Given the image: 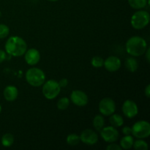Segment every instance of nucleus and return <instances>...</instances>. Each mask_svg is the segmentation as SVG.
<instances>
[{
  "label": "nucleus",
  "instance_id": "nucleus-23",
  "mask_svg": "<svg viewBox=\"0 0 150 150\" xmlns=\"http://www.w3.org/2000/svg\"><path fill=\"white\" fill-rule=\"evenodd\" d=\"M133 148L136 150H147L148 144L145 141L142 140V139H139L133 142Z\"/></svg>",
  "mask_w": 150,
  "mask_h": 150
},
{
  "label": "nucleus",
  "instance_id": "nucleus-26",
  "mask_svg": "<svg viewBox=\"0 0 150 150\" xmlns=\"http://www.w3.org/2000/svg\"><path fill=\"white\" fill-rule=\"evenodd\" d=\"M106 149L107 150H121L122 148L120 145L114 144V142H113V143H111V144L107 146Z\"/></svg>",
  "mask_w": 150,
  "mask_h": 150
},
{
  "label": "nucleus",
  "instance_id": "nucleus-20",
  "mask_svg": "<svg viewBox=\"0 0 150 150\" xmlns=\"http://www.w3.org/2000/svg\"><path fill=\"white\" fill-rule=\"evenodd\" d=\"M128 3L132 8L140 10L146 7L147 0H128Z\"/></svg>",
  "mask_w": 150,
  "mask_h": 150
},
{
  "label": "nucleus",
  "instance_id": "nucleus-18",
  "mask_svg": "<svg viewBox=\"0 0 150 150\" xmlns=\"http://www.w3.org/2000/svg\"><path fill=\"white\" fill-rule=\"evenodd\" d=\"M93 126L97 131L100 132L104 127L105 120L102 115H96L93 120Z\"/></svg>",
  "mask_w": 150,
  "mask_h": 150
},
{
  "label": "nucleus",
  "instance_id": "nucleus-2",
  "mask_svg": "<svg viewBox=\"0 0 150 150\" xmlns=\"http://www.w3.org/2000/svg\"><path fill=\"white\" fill-rule=\"evenodd\" d=\"M126 51L132 57H140L144 54L147 43L143 38L139 36H133L128 39L126 42Z\"/></svg>",
  "mask_w": 150,
  "mask_h": 150
},
{
  "label": "nucleus",
  "instance_id": "nucleus-33",
  "mask_svg": "<svg viewBox=\"0 0 150 150\" xmlns=\"http://www.w3.org/2000/svg\"><path fill=\"white\" fill-rule=\"evenodd\" d=\"M1 104H0V113H1Z\"/></svg>",
  "mask_w": 150,
  "mask_h": 150
},
{
  "label": "nucleus",
  "instance_id": "nucleus-29",
  "mask_svg": "<svg viewBox=\"0 0 150 150\" xmlns=\"http://www.w3.org/2000/svg\"><path fill=\"white\" fill-rule=\"evenodd\" d=\"M5 59H6L5 51H4L3 50L0 49V64H1V62H3L5 60Z\"/></svg>",
  "mask_w": 150,
  "mask_h": 150
},
{
  "label": "nucleus",
  "instance_id": "nucleus-7",
  "mask_svg": "<svg viewBox=\"0 0 150 150\" xmlns=\"http://www.w3.org/2000/svg\"><path fill=\"white\" fill-rule=\"evenodd\" d=\"M99 111L103 116H111L115 112L116 104L114 100L110 98H105L99 103Z\"/></svg>",
  "mask_w": 150,
  "mask_h": 150
},
{
  "label": "nucleus",
  "instance_id": "nucleus-19",
  "mask_svg": "<svg viewBox=\"0 0 150 150\" xmlns=\"http://www.w3.org/2000/svg\"><path fill=\"white\" fill-rule=\"evenodd\" d=\"M1 144L4 147H10L14 143V136L11 133H5L1 139Z\"/></svg>",
  "mask_w": 150,
  "mask_h": 150
},
{
  "label": "nucleus",
  "instance_id": "nucleus-28",
  "mask_svg": "<svg viewBox=\"0 0 150 150\" xmlns=\"http://www.w3.org/2000/svg\"><path fill=\"white\" fill-rule=\"evenodd\" d=\"M59 84L60 87H65L67 85L68 83V81H67V79H62L60 80L59 82H58Z\"/></svg>",
  "mask_w": 150,
  "mask_h": 150
},
{
  "label": "nucleus",
  "instance_id": "nucleus-27",
  "mask_svg": "<svg viewBox=\"0 0 150 150\" xmlns=\"http://www.w3.org/2000/svg\"><path fill=\"white\" fill-rule=\"evenodd\" d=\"M122 133L124 135H130L132 133V129L131 127H128V126H125V127H124L122 128Z\"/></svg>",
  "mask_w": 150,
  "mask_h": 150
},
{
  "label": "nucleus",
  "instance_id": "nucleus-5",
  "mask_svg": "<svg viewBox=\"0 0 150 150\" xmlns=\"http://www.w3.org/2000/svg\"><path fill=\"white\" fill-rule=\"evenodd\" d=\"M42 86V92L44 97L48 100H54L57 98L60 93L61 87L57 81L54 79L47 81L44 82Z\"/></svg>",
  "mask_w": 150,
  "mask_h": 150
},
{
  "label": "nucleus",
  "instance_id": "nucleus-4",
  "mask_svg": "<svg viewBox=\"0 0 150 150\" xmlns=\"http://www.w3.org/2000/svg\"><path fill=\"white\" fill-rule=\"evenodd\" d=\"M149 13L145 10H139L131 17V26L136 29H142L146 27L149 23Z\"/></svg>",
  "mask_w": 150,
  "mask_h": 150
},
{
  "label": "nucleus",
  "instance_id": "nucleus-9",
  "mask_svg": "<svg viewBox=\"0 0 150 150\" xmlns=\"http://www.w3.org/2000/svg\"><path fill=\"white\" fill-rule=\"evenodd\" d=\"M122 112L127 118H133L139 113V108H138L137 104L131 100H127L125 101L122 105Z\"/></svg>",
  "mask_w": 150,
  "mask_h": 150
},
{
  "label": "nucleus",
  "instance_id": "nucleus-21",
  "mask_svg": "<svg viewBox=\"0 0 150 150\" xmlns=\"http://www.w3.org/2000/svg\"><path fill=\"white\" fill-rule=\"evenodd\" d=\"M67 144L70 146H76L81 142L80 136H78L76 133H72V134L68 135L66 139Z\"/></svg>",
  "mask_w": 150,
  "mask_h": 150
},
{
  "label": "nucleus",
  "instance_id": "nucleus-10",
  "mask_svg": "<svg viewBox=\"0 0 150 150\" xmlns=\"http://www.w3.org/2000/svg\"><path fill=\"white\" fill-rule=\"evenodd\" d=\"M81 142L89 146H92L98 143V136L96 132L91 129H86L80 136Z\"/></svg>",
  "mask_w": 150,
  "mask_h": 150
},
{
  "label": "nucleus",
  "instance_id": "nucleus-34",
  "mask_svg": "<svg viewBox=\"0 0 150 150\" xmlns=\"http://www.w3.org/2000/svg\"><path fill=\"white\" fill-rule=\"evenodd\" d=\"M1 12H0V17H1Z\"/></svg>",
  "mask_w": 150,
  "mask_h": 150
},
{
  "label": "nucleus",
  "instance_id": "nucleus-30",
  "mask_svg": "<svg viewBox=\"0 0 150 150\" xmlns=\"http://www.w3.org/2000/svg\"><path fill=\"white\" fill-rule=\"evenodd\" d=\"M145 95L146 96V98H149L150 97V85L148 84L146 86V87L145 88V91H144Z\"/></svg>",
  "mask_w": 150,
  "mask_h": 150
},
{
  "label": "nucleus",
  "instance_id": "nucleus-15",
  "mask_svg": "<svg viewBox=\"0 0 150 150\" xmlns=\"http://www.w3.org/2000/svg\"><path fill=\"white\" fill-rule=\"evenodd\" d=\"M134 139L133 137L130 135H126L120 141V145L122 149H130L133 147Z\"/></svg>",
  "mask_w": 150,
  "mask_h": 150
},
{
  "label": "nucleus",
  "instance_id": "nucleus-3",
  "mask_svg": "<svg viewBox=\"0 0 150 150\" xmlns=\"http://www.w3.org/2000/svg\"><path fill=\"white\" fill-rule=\"evenodd\" d=\"M26 80L29 85L35 87L42 86L45 81V73L41 69L32 67L26 73Z\"/></svg>",
  "mask_w": 150,
  "mask_h": 150
},
{
  "label": "nucleus",
  "instance_id": "nucleus-31",
  "mask_svg": "<svg viewBox=\"0 0 150 150\" xmlns=\"http://www.w3.org/2000/svg\"><path fill=\"white\" fill-rule=\"evenodd\" d=\"M144 54H146V60H147L148 62H150V48H146V51H145Z\"/></svg>",
  "mask_w": 150,
  "mask_h": 150
},
{
  "label": "nucleus",
  "instance_id": "nucleus-1",
  "mask_svg": "<svg viewBox=\"0 0 150 150\" xmlns=\"http://www.w3.org/2000/svg\"><path fill=\"white\" fill-rule=\"evenodd\" d=\"M4 48L9 55L21 57L27 50V45L23 38L18 36H11L6 41Z\"/></svg>",
  "mask_w": 150,
  "mask_h": 150
},
{
  "label": "nucleus",
  "instance_id": "nucleus-24",
  "mask_svg": "<svg viewBox=\"0 0 150 150\" xmlns=\"http://www.w3.org/2000/svg\"><path fill=\"white\" fill-rule=\"evenodd\" d=\"M91 64L94 67L96 68H99V67H102L104 64V59L98 56H95L91 60Z\"/></svg>",
  "mask_w": 150,
  "mask_h": 150
},
{
  "label": "nucleus",
  "instance_id": "nucleus-22",
  "mask_svg": "<svg viewBox=\"0 0 150 150\" xmlns=\"http://www.w3.org/2000/svg\"><path fill=\"white\" fill-rule=\"evenodd\" d=\"M69 105H70V100L66 98V97H64V98H62L59 100L58 102H57V106L59 110L64 111V110H66L68 108Z\"/></svg>",
  "mask_w": 150,
  "mask_h": 150
},
{
  "label": "nucleus",
  "instance_id": "nucleus-14",
  "mask_svg": "<svg viewBox=\"0 0 150 150\" xmlns=\"http://www.w3.org/2000/svg\"><path fill=\"white\" fill-rule=\"evenodd\" d=\"M3 95H4V98L6 100L12 102V101H14L15 100H16V98H18V91L15 86L9 85L4 88Z\"/></svg>",
  "mask_w": 150,
  "mask_h": 150
},
{
  "label": "nucleus",
  "instance_id": "nucleus-32",
  "mask_svg": "<svg viewBox=\"0 0 150 150\" xmlns=\"http://www.w3.org/2000/svg\"><path fill=\"white\" fill-rule=\"evenodd\" d=\"M48 1H59V0H48Z\"/></svg>",
  "mask_w": 150,
  "mask_h": 150
},
{
  "label": "nucleus",
  "instance_id": "nucleus-6",
  "mask_svg": "<svg viewBox=\"0 0 150 150\" xmlns=\"http://www.w3.org/2000/svg\"><path fill=\"white\" fill-rule=\"evenodd\" d=\"M133 136L137 139H146L150 136V124L147 121L140 120L131 127Z\"/></svg>",
  "mask_w": 150,
  "mask_h": 150
},
{
  "label": "nucleus",
  "instance_id": "nucleus-16",
  "mask_svg": "<svg viewBox=\"0 0 150 150\" xmlns=\"http://www.w3.org/2000/svg\"><path fill=\"white\" fill-rule=\"evenodd\" d=\"M109 122L111 123V126L114 127H121L124 124V120H123L122 117L118 114H111L110 117Z\"/></svg>",
  "mask_w": 150,
  "mask_h": 150
},
{
  "label": "nucleus",
  "instance_id": "nucleus-8",
  "mask_svg": "<svg viewBox=\"0 0 150 150\" xmlns=\"http://www.w3.org/2000/svg\"><path fill=\"white\" fill-rule=\"evenodd\" d=\"M100 136L102 139L108 143H113L118 140L119 132L117 129L113 126H108V127H105L100 131Z\"/></svg>",
  "mask_w": 150,
  "mask_h": 150
},
{
  "label": "nucleus",
  "instance_id": "nucleus-13",
  "mask_svg": "<svg viewBox=\"0 0 150 150\" xmlns=\"http://www.w3.org/2000/svg\"><path fill=\"white\" fill-rule=\"evenodd\" d=\"M25 61L29 65H35L40 60V54L35 48H30L25 52Z\"/></svg>",
  "mask_w": 150,
  "mask_h": 150
},
{
  "label": "nucleus",
  "instance_id": "nucleus-25",
  "mask_svg": "<svg viewBox=\"0 0 150 150\" xmlns=\"http://www.w3.org/2000/svg\"><path fill=\"white\" fill-rule=\"evenodd\" d=\"M10 33V29L5 24H0V39L7 38Z\"/></svg>",
  "mask_w": 150,
  "mask_h": 150
},
{
  "label": "nucleus",
  "instance_id": "nucleus-12",
  "mask_svg": "<svg viewBox=\"0 0 150 150\" xmlns=\"http://www.w3.org/2000/svg\"><path fill=\"white\" fill-rule=\"evenodd\" d=\"M121 60L120 58L114 56H111L104 60V67L108 71L116 72L121 67Z\"/></svg>",
  "mask_w": 150,
  "mask_h": 150
},
{
  "label": "nucleus",
  "instance_id": "nucleus-17",
  "mask_svg": "<svg viewBox=\"0 0 150 150\" xmlns=\"http://www.w3.org/2000/svg\"><path fill=\"white\" fill-rule=\"evenodd\" d=\"M125 66L126 68L130 72H136L138 69V62L134 57H130L127 58L125 61Z\"/></svg>",
  "mask_w": 150,
  "mask_h": 150
},
{
  "label": "nucleus",
  "instance_id": "nucleus-11",
  "mask_svg": "<svg viewBox=\"0 0 150 150\" xmlns=\"http://www.w3.org/2000/svg\"><path fill=\"white\" fill-rule=\"evenodd\" d=\"M70 100L73 104L78 106H85L88 103V96L81 90H74L70 95Z\"/></svg>",
  "mask_w": 150,
  "mask_h": 150
}]
</instances>
